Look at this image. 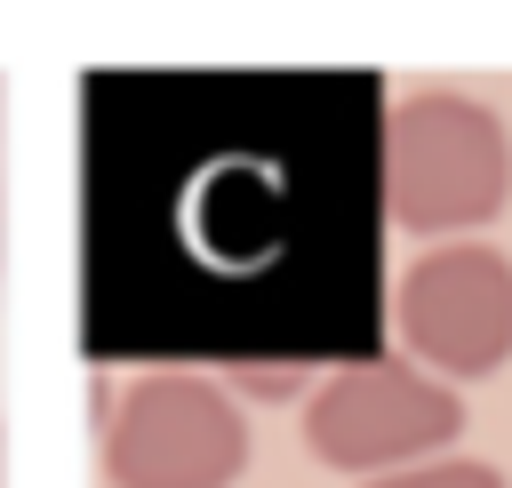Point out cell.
I'll list each match as a JSON object with an SVG mask.
<instances>
[{
    "label": "cell",
    "mask_w": 512,
    "mask_h": 488,
    "mask_svg": "<svg viewBox=\"0 0 512 488\" xmlns=\"http://www.w3.org/2000/svg\"><path fill=\"white\" fill-rule=\"evenodd\" d=\"M464 432V392L408 360H352L328 368L304 400V448L344 480H384L408 464L448 456Z\"/></svg>",
    "instance_id": "4"
},
{
    "label": "cell",
    "mask_w": 512,
    "mask_h": 488,
    "mask_svg": "<svg viewBox=\"0 0 512 488\" xmlns=\"http://www.w3.org/2000/svg\"><path fill=\"white\" fill-rule=\"evenodd\" d=\"M384 224L408 240H480L512 208V128L464 88H408L376 128Z\"/></svg>",
    "instance_id": "1"
},
{
    "label": "cell",
    "mask_w": 512,
    "mask_h": 488,
    "mask_svg": "<svg viewBox=\"0 0 512 488\" xmlns=\"http://www.w3.org/2000/svg\"><path fill=\"white\" fill-rule=\"evenodd\" d=\"M248 448V416L216 376L144 368L104 416V488H232Z\"/></svg>",
    "instance_id": "3"
},
{
    "label": "cell",
    "mask_w": 512,
    "mask_h": 488,
    "mask_svg": "<svg viewBox=\"0 0 512 488\" xmlns=\"http://www.w3.org/2000/svg\"><path fill=\"white\" fill-rule=\"evenodd\" d=\"M360 488H512V480L480 456H432V464H408V472H384V480H360Z\"/></svg>",
    "instance_id": "5"
},
{
    "label": "cell",
    "mask_w": 512,
    "mask_h": 488,
    "mask_svg": "<svg viewBox=\"0 0 512 488\" xmlns=\"http://www.w3.org/2000/svg\"><path fill=\"white\" fill-rule=\"evenodd\" d=\"M0 488H8V448H0Z\"/></svg>",
    "instance_id": "6"
},
{
    "label": "cell",
    "mask_w": 512,
    "mask_h": 488,
    "mask_svg": "<svg viewBox=\"0 0 512 488\" xmlns=\"http://www.w3.org/2000/svg\"><path fill=\"white\" fill-rule=\"evenodd\" d=\"M400 360L448 392L512 368V256L496 240H432L392 280Z\"/></svg>",
    "instance_id": "2"
}]
</instances>
